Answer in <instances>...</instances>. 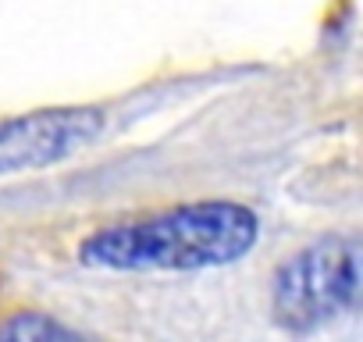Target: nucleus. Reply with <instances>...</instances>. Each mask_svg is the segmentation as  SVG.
<instances>
[{
  "instance_id": "obj_1",
  "label": "nucleus",
  "mask_w": 363,
  "mask_h": 342,
  "mask_svg": "<svg viewBox=\"0 0 363 342\" xmlns=\"http://www.w3.org/2000/svg\"><path fill=\"white\" fill-rule=\"evenodd\" d=\"M260 218L239 200H186L139 218L111 221L79 243V264L100 271H203L246 257Z\"/></svg>"
},
{
  "instance_id": "obj_2",
  "label": "nucleus",
  "mask_w": 363,
  "mask_h": 342,
  "mask_svg": "<svg viewBox=\"0 0 363 342\" xmlns=\"http://www.w3.org/2000/svg\"><path fill=\"white\" fill-rule=\"evenodd\" d=\"M359 299V250L349 239L324 236L274 271L271 317L289 335H310L342 314L356 310Z\"/></svg>"
},
{
  "instance_id": "obj_3",
  "label": "nucleus",
  "mask_w": 363,
  "mask_h": 342,
  "mask_svg": "<svg viewBox=\"0 0 363 342\" xmlns=\"http://www.w3.org/2000/svg\"><path fill=\"white\" fill-rule=\"evenodd\" d=\"M104 132L100 107H40L0 121V175L61 164Z\"/></svg>"
},
{
  "instance_id": "obj_4",
  "label": "nucleus",
  "mask_w": 363,
  "mask_h": 342,
  "mask_svg": "<svg viewBox=\"0 0 363 342\" xmlns=\"http://www.w3.org/2000/svg\"><path fill=\"white\" fill-rule=\"evenodd\" d=\"M0 342H107L40 307H15L0 317Z\"/></svg>"
}]
</instances>
